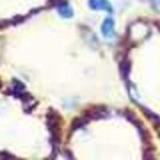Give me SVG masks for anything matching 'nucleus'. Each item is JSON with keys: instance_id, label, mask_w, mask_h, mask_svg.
Returning a JSON list of instances; mask_svg holds the SVG:
<instances>
[{"instance_id": "nucleus-11", "label": "nucleus", "mask_w": 160, "mask_h": 160, "mask_svg": "<svg viewBox=\"0 0 160 160\" xmlns=\"http://www.w3.org/2000/svg\"><path fill=\"white\" fill-rule=\"evenodd\" d=\"M150 1L153 5V9H155L157 11H160V0H150Z\"/></svg>"}, {"instance_id": "nucleus-5", "label": "nucleus", "mask_w": 160, "mask_h": 160, "mask_svg": "<svg viewBox=\"0 0 160 160\" xmlns=\"http://www.w3.org/2000/svg\"><path fill=\"white\" fill-rule=\"evenodd\" d=\"M113 31H115V22L111 18H106L102 26H101V32L105 37H112L113 36Z\"/></svg>"}, {"instance_id": "nucleus-12", "label": "nucleus", "mask_w": 160, "mask_h": 160, "mask_svg": "<svg viewBox=\"0 0 160 160\" xmlns=\"http://www.w3.org/2000/svg\"><path fill=\"white\" fill-rule=\"evenodd\" d=\"M60 1H62V0H48V5H54V6H57Z\"/></svg>"}, {"instance_id": "nucleus-8", "label": "nucleus", "mask_w": 160, "mask_h": 160, "mask_svg": "<svg viewBox=\"0 0 160 160\" xmlns=\"http://www.w3.org/2000/svg\"><path fill=\"white\" fill-rule=\"evenodd\" d=\"M88 122H89V120H88L85 116L77 117L75 120L72 122V131H75V129H78V128H81V127L85 126Z\"/></svg>"}, {"instance_id": "nucleus-13", "label": "nucleus", "mask_w": 160, "mask_h": 160, "mask_svg": "<svg viewBox=\"0 0 160 160\" xmlns=\"http://www.w3.org/2000/svg\"><path fill=\"white\" fill-rule=\"evenodd\" d=\"M154 25H155V26L158 27V30L160 31V21H159V20H157L155 22H154Z\"/></svg>"}, {"instance_id": "nucleus-14", "label": "nucleus", "mask_w": 160, "mask_h": 160, "mask_svg": "<svg viewBox=\"0 0 160 160\" xmlns=\"http://www.w3.org/2000/svg\"><path fill=\"white\" fill-rule=\"evenodd\" d=\"M1 86H2V84H1V80H0V89H1Z\"/></svg>"}, {"instance_id": "nucleus-2", "label": "nucleus", "mask_w": 160, "mask_h": 160, "mask_svg": "<svg viewBox=\"0 0 160 160\" xmlns=\"http://www.w3.org/2000/svg\"><path fill=\"white\" fill-rule=\"evenodd\" d=\"M82 116H85L89 121L100 120L108 116V111L105 106H91L82 112Z\"/></svg>"}, {"instance_id": "nucleus-3", "label": "nucleus", "mask_w": 160, "mask_h": 160, "mask_svg": "<svg viewBox=\"0 0 160 160\" xmlns=\"http://www.w3.org/2000/svg\"><path fill=\"white\" fill-rule=\"evenodd\" d=\"M89 6L92 10H103L107 12H112V5L107 0H89Z\"/></svg>"}, {"instance_id": "nucleus-10", "label": "nucleus", "mask_w": 160, "mask_h": 160, "mask_svg": "<svg viewBox=\"0 0 160 160\" xmlns=\"http://www.w3.org/2000/svg\"><path fill=\"white\" fill-rule=\"evenodd\" d=\"M12 86H14V90L16 91V92H21V91H23L25 90V85L19 81V80L14 79L12 80Z\"/></svg>"}, {"instance_id": "nucleus-6", "label": "nucleus", "mask_w": 160, "mask_h": 160, "mask_svg": "<svg viewBox=\"0 0 160 160\" xmlns=\"http://www.w3.org/2000/svg\"><path fill=\"white\" fill-rule=\"evenodd\" d=\"M120 72L121 75L123 79H127L128 75H129V72H131V62L128 59H124L121 62L120 64Z\"/></svg>"}, {"instance_id": "nucleus-7", "label": "nucleus", "mask_w": 160, "mask_h": 160, "mask_svg": "<svg viewBox=\"0 0 160 160\" xmlns=\"http://www.w3.org/2000/svg\"><path fill=\"white\" fill-rule=\"evenodd\" d=\"M142 111L145 113V116L149 118V121H150L152 123H154L155 126L160 127V117L158 116V115H155L154 112H152L150 110H148V108H144V107H142Z\"/></svg>"}, {"instance_id": "nucleus-4", "label": "nucleus", "mask_w": 160, "mask_h": 160, "mask_svg": "<svg viewBox=\"0 0 160 160\" xmlns=\"http://www.w3.org/2000/svg\"><path fill=\"white\" fill-rule=\"evenodd\" d=\"M57 10H58V14L64 19H70L74 15V11H73V9H72V6H70V4L68 1H63L62 0L57 5Z\"/></svg>"}, {"instance_id": "nucleus-1", "label": "nucleus", "mask_w": 160, "mask_h": 160, "mask_svg": "<svg viewBox=\"0 0 160 160\" xmlns=\"http://www.w3.org/2000/svg\"><path fill=\"white\" fill-rule=\"evenodd\" d=\"M60 123H62L60 115L57 111L49 108L47 112V127L52 134L53 143H58L60 139Z\"/></svg>"}, {"instance_id": "nucleus-9", "label": "nucleus", "mask_w": 160, "mask_h": 160, "mask_svg": "<svg viewBox=\"0 0 160 160\" xmlns=\"http://www.w3.org/2000/svg\"><path fill=\"white\" fill-rule=\"evenodd\" d=\"M143 158H144V159H154V149L149 145V143H147V144H145Z\"/></svg>"}]
</instances>
